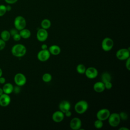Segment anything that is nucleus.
<instances>
[{
  "instance_id": "obj_1",
  "label": "nucleus",
  "mask_w": 130,
  "mask_h": 130,
  "mask_svg": "<svg viewBox=\"0 0 130 130\" xmlns=\"http://www.w3.org/2000/svg\"><path fill=\"white\" fill-rule=\"evenodd\" d=\"M26 52V48L24 45L21 44L14 45L11 49L12 54L15 57H20L23 56Z\"/></svg>"
},
{
  "instance_id": "obj_2",
  "label": "nucleus",
  "mask_w": 130,
  "mask_h": 130,
  "mask_svg": "<svg viewBox=\"0 0 130 130\" xmlns=\"http://www.w3.org/2000/svg\"><path fill=\"white\" fill-rule=\"evenodd\" d=\"M88 108V104L85 100H80L77 102L74 106L75 111L79 114H82L85 113Z\"/></svg>"
},
{
  "instance_id": "obj_3",
  "label": "nucleus",
  "mask_w": 130,
  "mask_h": 130,
  "mask_svg": "<svg viewBox=\"0 0 130 130\" xmlns=\"http://www.w3.org/2000/svg\"><path fill=\"white\" fill-rule=\"evenodd\" d=\"M108 120V123L111 127H116L119 125L121 119L120 118L119 113H110Z\"/></svg>"
},
{
  "instance_id": "obj_4",
  "label": "nucleus",
  "mask_w": 130,
  "mask_h": 130,
  "mask_svg": "<svg viewBox=\"0 0 130 130\" xmlns=\"http://www.w3.org/2000/svg\"><path fill=\"white\" fill-rule=\"evenodd\" d=\"M116 57L117 59L121 60H126L130 57L129 47L126 48H121L117 51L116 53Z\"/></svg>"
},
{
  "instance_id": "obj_5",
  "label": "nucleus",
  "mask_w": 130,
  "mask_h": 130,
  "mask_svg": "<svg viewBox=\"0 0 130 130\" xmlns=\"http://www.w3.org/2000/svg\"><path fill=\"white\" fill-rule=\"evenodd\" d=\"M14 24L15 28L18 30H20L25 28L26 25V20L22 16H17L14 19Z\"/></svg>"
},
{
  "instance_id": "obj_6",
  "label": "nucleus",
  "mask_w": 130,
  "mask_h": 130,
  "mask_svg": "<svg viewBox=\"0 0 130 130\" xmlns=\"http://www.w3.org/2000/svg\"><path fill=\"white\" fill-rule=\"evenodd\" d=\"M102 49L105 51H110L114 46V41L109 37H106L103 39L101 44Z\"/></svg>"
},
{
  "instance_id": "obj_7",
  "label": "nucleus",
  "mask_w": 130,
  "mask_h": 130,
  "mask_svg": "<svg viewBox=\"0 0 130 130\" xmlns=\"http://www.w3.org/2000/svg\"><path fill=\"white\" fill-rule=\"evenodd\" d=\"M14 80L16 85L22 86L25 84L26 82V78L22 73H18L15 75Z\"/></svg>"
},
{
  "instance_id": "obj_8",
  "label": "nucleus",
  "mask_w": 130,
  "mask_h": 130,
  "mask_svg": "<svg viewBox=\"0 0 130 130\" xmlns=\"http://www.w3.org/2000/svg\"><path fill=\"white\" fill-rule=\"evenodd\" d=\"M110 113L109 110L106 108H103L98 111L96 114V117L97 119L102 121H104L108 119Z\"/></svg>"
},
{
  "instance_id": "obj_9",
  "label": "nucleus",
  "mask_w": 130,
  "mask_h": 130,
  "mask_svg": "<svg viewBox=\"0 0 130 130\" xmlns=\"http://www.w3.org/2000/svg\"><path fill=\"white\" fill-rule=\"evenodd\" d=\"M50 53L48 49L41 50L37 54L38 59L42 62H44L48 60L50 57Z\"/></svg>"
},
{
  "instance_id": "obj_10",
  "label": "nucleus",
  "mask_w": 130,
  "mask_h": 130,
  "mask_svg": "<svg viewBox=\"0 0 130 130\" xmlns=\"http://www.w3.org/2000/svg\"><path fill=\"white\" fill-rule=\"evenodd\" d=\"M37 39L40 42L45 41L48 37V33L47 29L44 28H40L37 32Z\"/></svg>"
},
{
  "instance_id": "obj_11",
  "label": "nucleus",
  "mask_w": 130,
  "mask_h": 130,
  "mask_svg": "<svg viewBox=\"0 0 130 130\" xmlns=\"http://www.w3.org/2000/svg\"><path fill=\"white\" fill-rule=\"evenodd\" d=\"M84 74H85L86 77L88 79H93L98 76V71L94 67H89L86 68Z\"/></svg>"
},
{
  "instance_id": "obj_12",
  "label": "nucleus",
  "mask_w": 130,
  "mask_h": 130,
  "mask_svg": "<svg viewBox=\"0 0 130 130\" xmlns=\"http://www.w3.org/2000/svg\"><path fill=\"white\" fill-rule=\"evenodd\" d=\"M82 121L79 118L74 117L72 118L70 122V126L72 129L78 130L81 129Z\"/></svg>"
},
{
  "instance_id": "obj_13",
  "label": "nucleus",
  "mask_w": 130,
  "mask_h": 130,
  "mask_svg": "<svg viewBox=\"0 0 130 130\" xmlns=\"http://www.w3.org/2000/svg\"><path fill=\"white\" fill-rule=\"evenodd\" d=\"M64 118V113L61 111H56L54 112L52 115V120L56 123H59L61 122Z\"/></svg>"
},
{
  "instance_id": "obj_14",
  "label": "nucleus",
  "mask_w": 130,
  "mask_h": 130,
  "mask_svg": "<svg viewBox=\"0 0 130 130\" xmlns=\"http://www.w3.org/2000/svg\"><path fill=\"white\" fill-rule=\"evenodd\" d=\"M11 102V98L9 94L6 93H3L0 96V106L2 107L8 106Z\"/></svg>"
},
{
  "instance_id": "obj_15",
  "label": "nucleus",
  "mask_w": 130,
  "mask_h": 130,
  "mask_svg": "<svg viewBox=\"0 0 130 130\" xmlns=\"http://www.w3.org/2000/svg\"><path fill=\"white\" fill-rule=\"evenodd\" d=\"M71 104L67 100L62 101L59 104V109L60 111L62 112L63 113L66 111L70 110L71 109Z\"/></svg>"
},
{
  "instance_id": "obj_16",
  "label": "nucleus",
  "mask_w": 130,
  "mask_h": 130,
  "mask_svg": "<svg viewBox=\"0 0 130 130\" xmlns=\"http://www.w3.org/2000/svg\"><path fill=\"white\" fill-rule=\"evenodd\" d=\"M93 90L96 92H102L105 89L104 83L102 81H99L95 83L93 86Z\"/></svg>"
},
{
  "instance_id": "obj_17",
  "label": "nucleus",
  "mask_w": 130,
  "mask_h": 130,
  "mask_svg": "<svg viewBox=\"0 0 130 130\" xmlns=\"http://www.w3.org/2000/svg\"><path fill=\"white\" fill-rule=\"evenodd\" d=\"M48 50L50 54L53 55H57L60 54L61 52V49L60 47L57 45H52L49 47Z\"/></svg>"
},
{
  "instance_id": "obj_18",
  "label": "nucleus",
  "mask_w": 130,
  "mask_h": 130,
  "mask_svg": "<svg viewBox=\"0 0 130 130\" xmlns=\"http://www.w3.org/2000/svg\"><path fill=\"white\" fill-rule=\"evenodd\" d=\"M2 89L4 93L10 94L13 91L14 86L12 84L10 83H7L4 84Z\"/></svg>"
},
{
  "instance_id": "obj_19",
  "label": "nucleus",
  "mask_w": 130,
  "mask_h": 130,
  "mask_svg": "<svg viewBox=\"0 0 130 130\" xmlns=\"http://www.w3.org/2000/svg\"><path fill=\"white\" fill-rule=\"evenodd\" d=\"M19 34H20L21 38L26 39L29 38L31 36L30 31L27 28H23L20 30H19Z\"/></svg>"
},
{
  "instance_id": "obj_20",
  "label": "nucleus",
  "mask_w": 130,
  "mask_h": 130,
  "mask_svg": "<svg viewBox=\"0 0 130 130\" xmlns=\"http://www.w3.org/2000/svg\"><path fill=\"white\" fill-rule=\"evenodd\" d=\"M11 37V35L9 31L7 30H4L1 33V39L5 42H7L9 40Z\"/></svg>"
},
{
  "instance_id": "obj_21",
  "label": "nucleus",
  "mask_w": 130,
  "mask_h": 130,
  "mask_svg": "<svg viewBox=\"0 0 130 130\" xmlns=\"http://www.w3.org/2000/svg\"><path fill=\"white\" fill-rule=\"evenodd\" d=\"M101 79H102V82H103L104 83L107 82L111 81V76L110 74V73H109L108 72H104L101 76Z\"/></svg>"
},
{
  "instance_id": "obj_22",
  "label": "nucleus",
  "mask_w": 130,
  "mask_h": 130,
  "mask_svg": "<svg viewBox=\"0 0 130 130\" xmlns=\"http://www.w3.org/2000/svg\"><path fill=\"white\" fill-rule=\"evenodd\" d=\"M51 21L48 19H44L41 22V25L42 28L45 29L49 28L51 26Z\"/></svg>"
},
{
  "instance_id": "obj_23",
  "label": "nucleus",
  "mask_w": 130,
  "mask_h": 130,
  "mask_svg": "<svg viewBox=\"0 0 130 130\" xmlns=\"http://www.w3.org/2000/svg\"><path fill=\"white\" fill-rule=\"evenodd\" d=\"M86 69V67L82 63H80L78 64L76 67V71L80 74H84L85 72Z\"/></svg>"
},
{
  "instance_id": "obj_24",
  "label": "nucleus",
  "mask_w": 130,
  "mask_h": 130,
  "mask_svg": "<svg viewBox=\"0 0 130 130\" xmlns=\"http://www.w3.org/2000/svg\"><path fill=\"white\" fill-rule=\"evenodd\" d=\"M52 79V75L48 73L44 74L42 76V80L45 83H48L51 81Z\"/></svg>"
},
{
  "instance_id": "obj_25",
  "label": "nucleus",
  "mask_w": 130,
  "mask_h": 130,
  "mask_svg": "<svg viewBox=\"0 0 130 130\" xmlns=\"http://www.w3.org/2000/svg\"><path fill=\"white\" fill-rule=\"evenodd\" d=\"M103 125L104 123L103 121L98 119H97V120H96L94 122V126L97 129L101 128L103 126Z\"/></svg>"
},
{
  "instance_id": "obj_26",
  "label": "nucleus",
  "mask_w": 130,
  "mask_h": 130,
  "mask_svg": "<svg viewBox=\"0 0 130 130\" xmlns=\"http://www.w3.org/2000/svg\"><path fill=\"white\" fill-rule=\"evenodd\" d=\"M7 12L6 6L4 5H0V17L4 16Z\"/></svg>"
},
{
  "instance_id": "obj_27",
  "label": "nucleus",
  "mask_w": 130,
  "mask_h": 130,
  "mask_svg": "<svg viewBox=\"0 0 130 130\" xmlns=\"http://www.w3.org/2000/svg\"><path fill=\"white\" fill-rule=\"evenodd\" d=\"M119 115L121 120L122 119V120H126L128 118V115L126 112H121L120 113H119Z\"/></svg>"
},
{
  "instance_id": "obj_28",
  "label": "nucleus",
  "mask_w": 130,
  "mask_h": 130,
  "mask_svg": "<svg viewBox=\"0 0 130 130\" xmlns=\"http://www.w3.org/2000/svg\"><path fill=\"white\" fill-rule=\"evenodd\" d=\"M13 39L14 41H19V40H20V39H21V37L20 35V34H19V32L15 34L14 35H13Z\"/></svg>"
},
{
  "instance_id": "obj_29",
  "label": "nucleus",
  "mask_w": 130,
  "mask_h": 130,
  "mask_svg": "<svg viewBox=\"0 0 130 130\" xmlns=\"http://www.w3.org/2000/svg\"><path fill=\"white\" fill-rule=\"evenodd\" d=\"M105 89L106 88L107 89H110L112 87V84L111 81L107 82L104 83Z\"/></svg>"
},
{
  "instance_id": "obj_30",
  "label": "nucleus",
  "mask_w": 130,
  "mask_h": 130,
  "mask_svg": "<svg viewBox=\"0 0 130 130\" xmlns=\"http://www.w3.org/2000/svg\"><path fill=\"white\" fill-rule=\"evenodd\" d=\"M6 46V42L0 39V51L3 50Z\"/></svg>"
},
{
  "instance_id": "obj_31",
  "label": "nucleus",
  "mask_w": 130,
  "mask_h": 130,
  "mask_svg": "<svg viewBox=\"0 0 130 130\" xmlns=\"http://www.w3.org/2000/svg\"><path fill=\"white\" fill-rule=\"evenodd\" d=\"M130 62V57L126 59V62H125V67L128 71L130 70V62Z\"/></svg>"
},
{
  "instance_id": "obj_32",
  "label": "nucleus",
  "mask_w": 130,
  "mask_h": 130,
  "mask_svg": "<svg viewBox=\"0 0 130 130\" xmlns=\"http://www.w3.org/2000/svg\"><path fill=\"white\" fill-rule=\"evenodd\" d=\"M9 32H10V35H11V36H13V35H14L15 34H17V33H18V30L16 29V28H12L10 31H9Z\"/></svg>"
},
{
  "instance_id": "obj_33",
  "label": "nucleus",
  "mask_w": 130,
  "mask_h": 130,
  "mask_svg": "<svg viewBox=\"0 0 130 130\" xmlns=\"http://www.w3.org/2000/svg\"><path fill=\"white\" fill-rule=\"evenodd\" d=\"M18 0H5V1L8 4H13L16 3Z\"/></svg>"
},
{
  "instance_id": "obj_34",
  "label": "nucleus",
  "mask_w": 130,
  "mask_h": 130,
  "mask_svg": "<svg viewBox=\"0 0 130 130\" xmlns=\"http://www.w3.org/2000/svg\"><path fill=\"white\" fill-rule=\"evenodd\" d=\"M64 116H66V117H70L72 115V112H71V111L70 110H68V111H66V112H64Z\"/></svg>"
},
{
  "instance_id": "obj_35",
  "label": "nucleus",
  "mask_w": 130,
  "mask_h": 130,
  "mask_svg": "<svg viewBox=\"0 0 130 130\" xmlns=\"http://www.w3.org/2000/svg\"><path fill=\"white\" fill-rule=\"evenodd\" d=\"M20 86H16V87H14V89H13V91H14L15 93H18L20 91V88H19Z\"/></svg>"
},
{
  "instance_id": "obj_36",
  "label": "nucleus",
  "mask_w": 130,
  "mask_h": 130,
  "mask_svg": "<svg viewBox=\"0 0 130 130\" xmlns=\"http://www.w3.org/2000/svg\"><path fill=\"white\" fill-rule=\"evenodd\" d=\"M6 82L5 78L1 76L0 77V84H4Z\"/></svg>"
},
{
  "instance_id": "obj_37",
  "label": "nucleus",
  "mask_w": 130,
  "mask_h": 130,
  "mask_svg": "<svg viewBox=\"0 0 130 130\" xmlns=\"http://www.w3.org/2000/svg\"><path fill=\"white\" fill-rule=\"evenodd\" d=\"M41 47V49H42V50L48 49V46H47L46 44H42Z\"/></svg>"
},
{
  "instance_id": "obj_38",
  "label": "nucleus",
  "mask_w": 130,
  "mask_h": 130,
  "mask_svg": "<svg viewBox=\"0 0 130 130\" xmlns=\"http://www.w3.org/2000/svg\"><path fill=\"white\" fill-rule=\"evenodd\" d=\"M6 7L7 11H10L12 10V7L10 5H7V6H6Z\"/></svg>"
},
{
  "instance_id": "obj_39",
  "label": "nucleus",
  "mask_w": 130,
  "mask_h": 130,
  "mask_svg": "<svg viewBox=\"0 0 130 130\" xmlns=\"http://www.w3.org/2000/svg\"><path fill=\"white\" fill-rule=\"evenodd\" d=\"M118 129L119 130H129V128L125 127H121Z\"/></svg>"
},
{
  "instance_id": "obj_40",
  "label": "nucleus",
  "mask_w": 130,
  "mask_h": 130,
  "mask_svg": "<svg viewBox=\"0 0 130 130\" xmlns=\"http://www.w3.org/2000/svg\"><path fill=\"white\" fill-rule=\"evenodd\" d=\"M3 93H4V92H3V89H2V88H0V96H1Z\"/></svg>"
},
{
  "instance_id": "obj_41",
  "label": "nucleus",
  "mask_w": 130,
  "mask_h": 130,
  "mask_svg": "<svg viewBox=\"0 0 130 130\" xmlns=\"http://www.w3.org/2000/svg\"><path fill=\"white\" fill-rule=\"evenodd\" d=\"M2 75H3V71H2V70L0 68V77L2 76Z\"/></svg>"
}]
</instances>
